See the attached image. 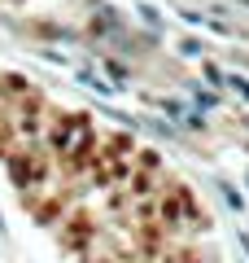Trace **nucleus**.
Listing matches in <instances>:
<instances>
[{"mask_svg":"<svg viewBox=\"0 0 249 263\" xmlns=\"http://www.w3.org/2000/svg\"><path fill=\"white\" fill-rule=\"evenodd\" d=\"M83 136H88V123L83 119H61L53 127V141L61 145V149H74V141H83Z\"/></svg>","mask_w":249,"mask_h":263,"instance_id":"f257e3e1","label":"nucleus"},{"mask_svg":"<svg viewBox=\"0 0 249 263\" xmlns=\"http://www.w3.org/2000/svg\"><path fill=\"white\" fill-rule=\"evenodd\" d=\"M9 171H13V180H22L27 189L44 180V167H39V162H31V158H13V162H9Z\"/></svg>","mask_w":249,"mask_h":263,"instance_id":"f03ea898","label":"nucleus"}]
</instances>
